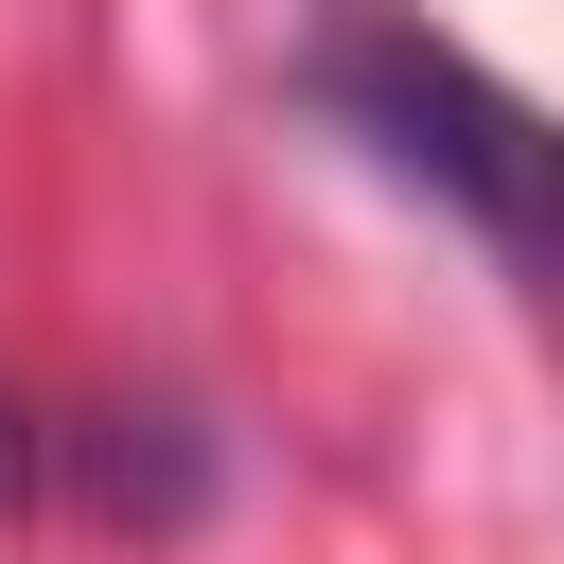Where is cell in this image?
<instances>
[{
	"label": "cell",
	"instance_id": "1",
	"mask_svg": "<svg viewBox=\"0 0 564 564\" xmlns=\"http://www.w3.org/2000/svg\"><path fill=\"white\" fill-rule=\"evenodd\" d=\"M317 106H335L388 176H423L441 212H476V247L529 264V300H564V123H546V106H511L476 53L405 35V18H352V35L317 53Z\"/></svg>",
	"mask_w": 564,
	"mask_h": 564
},
{
	"label": "cell",
	"instance_id": "2",
	"mask_svg": "<svg viewBox=\"0 0 564 564\" xmlns=\"http://www.w3.org/2000/svg\"><path fill=\"white\" fill-rule=\"evenodd\" d=\"M18 458H35V441H18V405H0V494H18Z\"/></svg>",
	"mask_w": 564,
	"mask_h": 564
}]
</instances>
